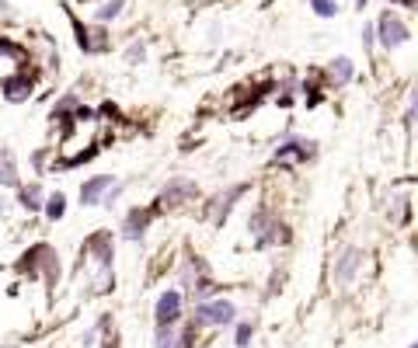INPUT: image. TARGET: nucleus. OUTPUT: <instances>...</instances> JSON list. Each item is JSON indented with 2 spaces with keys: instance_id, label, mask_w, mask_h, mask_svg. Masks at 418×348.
Instances as JSON below:
<instances>
[{
  "instance_id": "nucleus-14",
  "label": "nucleus",
  "mask_w": 418,
  "mask_h": 348,
  "mask_svg": "<svg viewBox=\"0 0 418 348\" xmlns=\"http://www.w3.org/2000/svg\"><path fill=\"white\" fill-rule=\"evenodd\" d=\"M21 206H25L28 213L42 209V188H39V185H28V188H21Z\"/></svg>"
},
{
  "instance_id": "nucleus-10",
  "label": "nucleus",
  "mask_w": 418,
  "mask_h": 348,
  "mask_svg": "<svg viewBox=\"0 0 418 348\" xmlns=\"http://www.w3.org/2000/svg\"><path fill=\"white\" fill-rule=\"evenodd\" d=\"M28 94H32V84H28L25 77H7V81H4V98H7V101L18 105V101H28Z\"/></svg>"
},
{
  "instance_id": "nucleus-19",
  "label": "nucleus",
  "mask_w": 418,
  "mask_h": 348,
  "mask_svg": "<svg viewBox=\"0 0 418 348\" xmlns=\"http://www.w3.org/2000/svg\"><path fill=\"white\" fill-rule=\"evenodd\" d=\"M251 345V324H241L237 328V348H248Z\"/></svg>"
},
{
  "instance_id": "nucleus-12",
  "label": "nucleus",
  "mask_w": 418,
  "mask_h": 348,
  "mask_svg": "<svg viewBox=\"0 0 418 348\" xmlns=\"http://www.w3.org/2000/svg\"><path fill=\"white\" fill-rule=\"evenodd\" d=\"M0 185H7V188L18 185V168H14V157L7 150H0Z\"/></svg>"
},
{
  "instance_id": "nucleus-8",
  "label": "nucleus",
  "mask_w": 418,
  "mask_h": 348,
  "mask_svg": "<svg viewBox=\"0 0 418 348\" xmlns=\"http://www.w3.org/2000/svg\"><path fill=\"white\" fill-rule=\"evenodd\" d=\"M108 185H112V174H98V178L84 181V185H81V202H84V206H95Z\"/></svg>"
},
{
  "instance_id": "nucleus-20",
  "label": "nucleus",
  "mask_w": 418,
  "mask_h": 348,
  "mask_svg": "<svg viewBox=\"0 0 418 348\" xmlns=\"http://www.w3.org/2000/svg\"><path fill=\"white\" fill-rule=\"evenodd\" d=\"M213 289H216V286H213V282H199V286H196V296H209V293H213Z\"/></svg>"
},
{
  "instance_id": "nucleus-21",
  "label": "nucleus",
  "mask_w": 418,
  "mask_h": 348,
  "mask_svg": "<svg viewBox=\"0 0 418 348\" xmlns=\"http://www.w3.org/2000/svg\"><path fill=\"white\" fill-rule=\"evenodd\" d=\"M136 60H143V46H133L129 49V63H136Z\"/></svg>"
},
{
  "instance_id": "nucleus-18",
  "label": "nucleus",
  "mask_w": 418,
  "mask_h": 348,
  "mask_svg": "<svg viewBox=\"0 0 418 348\" xmlns=\"http://www.w3.org/2000/svg\"><path fill=\"white\" fill-rule=\"evenodd\" d=\"M122 4H126V0H108L102 11H98V21H108V18H115V14L122 11Z\"/></svg>"
},
{
  "instance_id": "nucleus-3",
  "label": "nucleus",
  "mask_w": 418,
  "mask_h": 348,
  "mask_svg": "<svg viewBox=\"0 0 418 348\" xmlns=\"http://www.w3.org/2000/svg\"><path fill=\"white\" fill-rule=\"evenodd\" d=\"M373 35H380V42L387 46V49H398V46H405L408 42V28H405V21L398 18V14H380V21H377V32Z\"/></svg>"
},
{
  "instance_id": "nucleus-13",
  "label": "nucleus",
  "mask_w": 418,
  "mask_h": 348,
  "mask_svg": "<svg viewBox=\"0 0 418 348\" xmlns=\"http://www.w3.org/2000/svg\"><path fill=\"white\" fill-rule=\"evenodd\" d=\"M154 348H178L175 324H157V338H154Z\"/></svg>"
},
{
  "instance_id": "nucleus-9",
  "label": "nucleus",
  "mask_w": 418,
  "mask_h": 348,
  "mask_svg": "<svg viewBox=\"0 0 418 348\" xmlns=\"http://www.w3.org/2000/svg\"><path fill=\"white\" fill-rule=\"evenodd\" d=\"M88 251L95 255V261H98L102 268H108V265H112V237H108V234L91 237V241H88Z\"/></svg>"
},
{
  "instance_id": "nucleus-16",
  "label": "nucleus",
  "mask_w": 418,
  "mask_h": 348,
  "mask_svg": "<svg viewBox=\"0 0 418 348\" xmlns=\"http://www.w3.org/2000/svg\"><path fill=\"white\" fill-rule=\"evenodd\" d=\"M63 213H67V199H63L60 192L49 195V199H46V216H49V220H60Z\"/></svg>"
},
{
  "instance_id": "nucleus-2",
  "label": "nucleus",
  "mask_w": 418,
  "mask_h": 348,
  "mask_svg": "<svg viewBox=\"0 0 418 348\" xmlns=\"http://www.w3.org/2000/svg\"><path fill=\"white\" fill-rule=\"evenodd\" d=\"M363 258H366V255H363L359 248H345V251H342V255L335 258L331 279H335V286H338V289H345V286H349V282L356 279V272L363 268Z\"/></svg>"
},
{
  "instance_id": "nucleus-23",
  "label": "nucleus",
  "mask_w": 418,
  "mask_h": 348,
  "mask_svg": "<svg viewBox=\"0 0 418 348\" xmlns=\"http://www.w3.org/2000/svg\"><path fill=\"white\" fill-rule=\"evenodd\" d=\"M408 348H418V345H408Z\"/></svg>"
},
{
  "instance_id": "nucleus-22",
  "label": "nucleus",
  "mask_w": 418,
  "mask_h": 348,
  "mask_svg": "<svg viewBox=\"0 0 418 348\" xmlns=\"http://www.w3.org/2000/svg\"><path fill=\"white\" fill-rule=\"evenodd\" d=\"M356 4H359V7H366V0H356Z\"/></svg>"
},
{
  "instance_id": "nucleus-11",
  "label": "nucleus",
  "mask_w": 418,
  "mask_h": 348,
  "mask_svg": "<svg viewBox=\"0 0 418 348\" xmlns=\"http://www.w3.org/2000/svg\"><path fill=\"white\" fill-rule=\"evenodd\" d=\"M241 195H244V185H234L227 195H220V199H216V209H213V220H216V223H223V220H227V213L234 209V199H241Z\"/></svg>"
},
{
  "instance_id": "nucleus-6",
  "label": "nucleus",
  "mask_w": 418,
  "mask_h": 348,
  "mask_svg": "<svg viewBox=\"0 0 418 348\" xmlns=\"http://www.w3.org/2000/svg\"><path fill=\"white\" fill-rule=\"evenodd\" d=\"M189 195H196V185L185 181V178H178V181H171V185L161 192V202H164V206H178V202H185Z\"/></svg>"
},
{
  "instance_id": "nucleus-17",
  "label": "nucleus",
  "mask_w": 418,
  "mask_h": 348,
  "mask_svg": "<svg viewBox=\"0 0 418 348\" xmlns=\"http://www.w3.org/2000/svg\"><path fill=\"white\" fill-rule=\"evenodd\" d=\"M311 4L321 18H335V14H338V4H335V0H311Z\"/></svg>"
},
{
  "instance_id": "nucleus-4",
  "label": "nucleus",
  "mask_w": 418,
  "mask_h": 348,
  "mask_svg": "<svg viewBox=\"0 0 418 348\" xmlns=\"http://www.w3.org/2000/svg\"><path fill=\"white\" fill-rule=\"evenodd\" d=\"M314 157V143L311 140H286L279 150H276V164H300V161H307Z\"/></svg>"
},
{
  "instance_id": "nucleus-5",
  "label": "nucleus",
  "mask_w": 418,
  "mask_h": 348,
  "mask_svg": "<svg viewBox=\"0 0 418 348\" xmlns=\"http://www.w3.org/2000/svg\"><path fill=\"white\" fill-rule=\"evenodd\" d=\"M154 314H157V324H178V317H182V293H178V289L161 293Z\"/></svg>"
},
{
  "instance_id": "nucleus-7",
  "label": "nucleus",
  "mask_w": 418,
  "mask_h": 348,
  "mask_svg": "<svg viewBox=\"0 0 418 348\" xmlns=\"http://www.w3.org/2000/svg\"><path fill=\"white\" fill-rule=\"evenodd\" d=\"M150 220H154V213H150V209H133V213L126 216V227H122V230H126V237H129V241L143 237V234H147V227H150Z\"/></svg>"
},
{
  "instance_id": "nucleus-1",
  "label": "nucleus",
  "mask_w": 418,
  "mask_h": 348,
  "mask_svg": "<svg viewBox=\"0 0 418 348\" xmlns=\"http://www.w3.org/2000/svg\"><path fill=\"white\" fill-rule=\"evenodd\" d=\"M234 314H237V307L227 303V300L199 303V307H196V324H192V328H220V324H230Z\"/></svg>"
},
{
  "instance_id": "nucleus-15",
  "label": "nucleus",
  "mask_w": 418,
  "mask_h": 348,
  "mask_svg": "<svg viewBox=\"0 0 418 348\" xmlns=\"http://www.w3.org/2000/svg\"><path fill=\"white\" fill-rule=\"evenodd\" d=\"M331 81H335V84H345V81H352V63H349L345 56H338V60L331 63Z\"/></svg>"
}]
</instances>
